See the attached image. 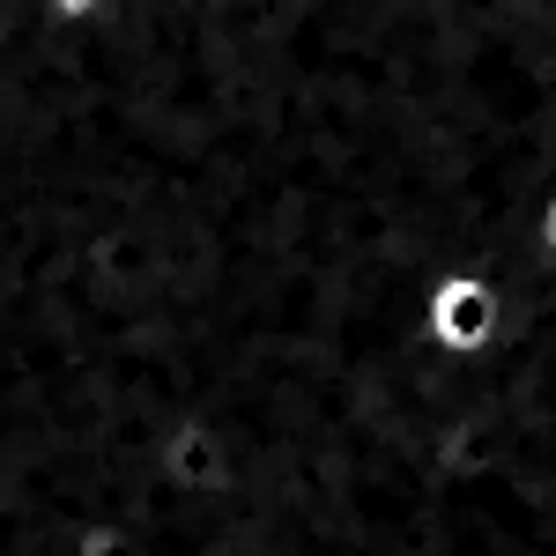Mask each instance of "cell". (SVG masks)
Returning a JSON list of instances; mask_svg holds the SVG:
<instances>
[{
	"instance_id": "1",
	"label": "cell",
	"mask_w": 556,
	"mask_h": 556,
	"mask_svg": "<svg viewBox=\"0 0 556 556\" xmlns=\"http://www.w3.org/2000/svg\"><path fill=\"white\" fill-rule=\"evenodd\" d=\"M505 334V298H497V282L490 275H468V267H453V275H438L424 298V342L438 356H482V349H497Z\"/></svg>"
},
{
	"instance_id": "2",
	"label": "cell",
	"mask_w": 556,
	"mask_h": 556,
	"mask_svg": "<svg viewBox=\"0 0 556 556\" xmlns=\"http://www.w3.org/2000/svg\"><path fill=\"white\" fill-rule=\"evenodd\" d=\"M112 0H45V15L60 23V30H83V23H97Z\"/></svg>"
},
{
	"instance_id": "3",
	"label": "cell",
	"mask_w": 556,
	"mask_h": 556,
	"mask_svg": "<svg viewBox=\"0 0 556 556\" xmlns=\"http://www.w3.org/2000/svg\"><path fill=\"white\" fill-rule=\"evenodd\" d=\"M534 245H542V253L556 260V186L542 193V208H534Z\"/></svg>"
}]
</instances>
